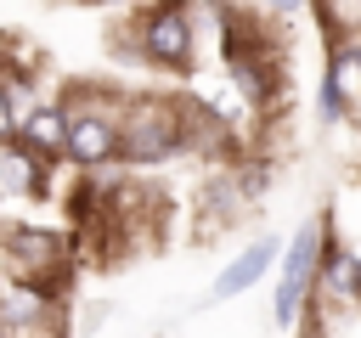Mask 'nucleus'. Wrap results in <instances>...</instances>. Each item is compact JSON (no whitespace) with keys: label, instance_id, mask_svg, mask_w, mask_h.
I'll use <instances>...</instances> for the list:
<instances>
[{"label":"nucleus","instance_id":"nucleus-3","mask_svg":"<svg viewBox=\"0 0 361 338\" xmlns=\"http://www.w3.org/2000/svg\"><path fill=\"white\" fill-rule=\"evenodd\" d=\"M6 259L17 265L23 282L45 287V276L62 270V242H56L51 231H39V225H11V231H6Z\"/></svg>","mask_w":361,"mask_h":338},{"label":"nucleus","instance_id":"nucleus-9","mask_svg":"<svg viewBox=\"0 0 361 338\" xmlns=\"http://www.w3.org/2000/svg\"><path fill=\"white\" fill-rule=\"evenodd\" d=\"M333 79H338V84H361V51H338Z\"/></svg>","mask_w":361,"mask_h":338},{"label":"nucleus","instance_id":"nucleus-14","mask_svg":"<svg viewBox=\"0 0 361 338\" xmlns=\"http://www.w3.org/2000/svg\"><path fill=\"white\" fill-rule=\"evenodd\" d=\"M0 338H6V332H0Z\"/></svg>","mask_w":361,"mask_h":338},{"label":"nucleus","instance_id":"nucleus-10","mask_svg":"<svg viewBox=\"0 0 361 338\" xmlns=\"http://www.w3.org/2000/svg\"><path fill=\"white\" fill-rule=\"evenodd\" d=\"M322 113H327V118H338V79H333V73L322 79Z\"/></svg>","mask_w":361,"mask_h":338},{"label":"nucleus","instance_id":"nucleus-2","mask_svg":"<svg viewBox=\"0 0 361 338\" xmlns=\"http://www.w3.org/2000/svg\"><path fill=\"white\" fill-rule=\"evenodd\" d=\"M180 146V118L169 113V107H141L135 118H130V130H124V158L130 163H158V158H169Z\"/></svg>","mask_w":361,"mask_h":338},{"label":"nucleus","instance_id":"nucleus-13","mask_svg":"<svg viewBox=\"0 0 361 338\" xmlns=\"http://www.w3.org/2000/svg\"><path fill=\"white\" fill-rule=\"evenodd\" d=\"M96 6H113V0H96Z\"/></svg>","mask_w":361,"mask_h":338},{"label":"nucleus","instance_id":"nucleus-11","mask_svg":"<svg viewBox=\"0 0 361 338\" xmlns=\"http://www.w3.org/2000/svg\"><path fill=\"white\" fill-rule=\"evenodd\" d=\"M11 130V101H6V90H0V135Z\"/></svg>","mask_w":361,"mask_h":338},{"label":"nucleus","instance_id":"nucleus-5","mask_svg":"<svg viewBox=\"0 0 361 338\" xmlns=\"http://www.w3.org/2000/svg\"><path fill=\"white\" fill-rule=\"evenodd\" d=\"M124 146V135H118V124L113 118H96V113H85V118H68V158L73 163H102V158H113Z\"/></svg>","mask_w":361,"mask_h":338},{"label":"nucleus","instance_id":"nucleus-7","mask_svg":"<svg viewBox=\"0 0 361 338\" xmlns=\"http://www.w3.org/2000/svg\"><path fill=\"white\" fill-rule=\"evenodd\" d=\"M23 146H28V152H39V158H56V152H68V118H62L56 107H39V113H28V118H23Z\"/></svg>","mask_w":361,"mask_h":338},{"label":"nucleus","instance_id":"nucleus-8","mask_svg":"<svg viewBox=\"0 0 361 338\" xmlns=\"http://www.w3.org/2000/svg\"><path fill=\"white\" fill-rule=\"evenodd\" d=\"M327 276H333V287H344V293H361V259H350V254H333V259H327Z\"/></svg>","mask_w":361,"mask_h":338},{"label":"nucleus","instance_id":"nucleus-6","mask_svg":"<svg viewBox=\"0 0 361 338\" xmlns=\"http://www.w3.org/2000/svg\"><path fill=\"white\" fill-rule=\"evenodd\" d=\"M271 259H276V242H254V248H243L226 270H220V282H214V293L220 299H237V293H248L265 270H271Z\"/></svg>","mask_w":361,"mask_h":338},{"label":"nucleus","instance_id":"nucleus-4","mask_svg":"<svg viewBox=\"0 0 361 338\" xmlns=\"http://www.w3.org/2000/svg\"><path fill=\"white\" fill-rule=\"evenodd\" d=\"M141 45H147V56H152V62H164V68H180V62H186V51H192L186 11H180V6H164V11L147 23Z\"/></svg>","mask_w":361,"mask_h":338},{"label":"nucleus","instance_id":"nucleus-1","mask_svg":"<svg viewBox=\"0 0 361 338\" xmlns=\"http://www.w3.org/2000/svg\"><path fill=\"white\" fill-rule=\"evenodd\" d=\"M316 254H322V220L299 225V237L288 242L282 254V282H276V321H293L299 304H305V287H310V270H316Z\"/></svg>","mask_w":361,"mask_h":338},{"label":"nucleus","instance_id":"nucleus-12","mask_svg":"<svg viewBox=\"0 0 361 338\" xmlns=\"http://www.w3.org/2000/svg\"><path fill=\"white\" fill-rule=\"evenodd\" d=\"M271 6H282V11H293V6H299V0H271Z\"/></svg>","mask_w":361,"mask_h":338}]
</instances>
